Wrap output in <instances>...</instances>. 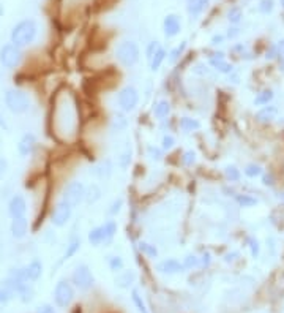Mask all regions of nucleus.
Instances as JSON below:
<instances>
[{"label":"nucleus","mask_w":284,"mask_h":313,"mask_svg":"<svg viewBox=\"0 0 284 313\" xmlns=\"http://www.w3.org/2000/svg\"><path fill=\"white\" fill-rule=\"evenodd\" d=\"M38 35V24L33 19H22L17 22L10 32V43L17 48H27L32 44Z\"/></svg>","instance_id":"nucleus-1"},{"label":"nucleus","mask_w":284,"mask_h":313,"mask_svg":"<svg viewBox=\"0 0 284 313\" xmlns=\"http://www.w3.org/2000/svg\"><path fill=\"white\" fill-rule=\"evenodd\" d=\"M3 103L5 108L14 116H22L25 113H29L30 109V97L25 94L24 90L17 89V87H10L5 90L3 94Z\"/></svg>","instance_id":"nucleus-2"},{"label":"nucleus","mask_w":284,"mask_h":313,"mask_svg":"<svg viewBox=\"0 0 284 313\" xmlns=\"http://www.w3.org/2000/svg\"><path fill=\"white\" fill-rule=\"evenodd\" d=\"M115 57L125 68L136 67L137 62L141 59L139 44L133 40H125L122 43H118L117 49H115Z\"/></svg>","instance_id":"nucleus-3"},{"label":"nucleus","mask_w":284,"mask_h":313,"mask_svg":"<svg viewBox=\"0 0 284 313\" xmlns=\"http://www.w3.org/2000/svg\"><path fill=\"white\" fill-rule=\"evenodd\" d=\"M86 188L87 187L81 180H71V182L67 183L65 188H63L59 199L63 201V202H67L70 207L76 209L86 199Z\"/></svg>","instance_id":"nucleus-4"},{"label":"nucleus","mask_w":284,"mask_h":313,"mask_svg":"<svg viewBox=\"0 0 284 313\" xmlns=\"http://www.w3.org/2000/svg\"><path fill=\"white\" fill-rule=\"evenodd\" d=\"M139 101H141V94L134 86H125L118 90V94H117L118 109L125 114L133 113L134 109L139 106Z\"/></svg>","instance_id":"nucleus-5"},{"label":"nucleus","mask_w":284,"mask_h":313,"mask_svg":"<svg viewBox=\"0 0 284 313\" xmlns=\"http://www.w3.org/2000/svg\"><path fill=\"white\" fill-rule=\"evenodd\" d=\"M75 294H76L75 285L68 280H59L52 291L54 304H56V307L59 309H67L70 307L73 299H75Z\"/></svg>","instance_id":"nucleus-6"},{"label":"nucleus","mask_w":284,"mask_h":313,"mask_svg":"<svg viewBox=\"0 0 284 313\" xmlns=\"http://www.w3.org/2000/svg\"><path fill=\"white\" fill-rule=\"evenodd\" d=\"M24 52L13 43H5L0 48V65L6 70H16L22 63Z\"/></svg>","instance_id":"nucleus-7"},{"label":"nucleus","mask_w":284,"mask_h":313,"mask_svg":"<svg viewBox=\"0 0 284 313\" xmlns=\"http://www.w3.org/2000/svg\"><path fill=\"white\" fill-rule=\"evenodd\" d=\"M71 283L75 285V288L79 291H89L94 288L95 277L86 263H81L75 268V271L71 274Z\"/></svg>","instance_id":"nucleus-8"},{"label":"nucleus","mask_w":284,"mask_h":313,"mask_svg":"<svg viewBox=\"0 0 284 313\" xmlns=\"http://www.w3.org/2000/svg\"><path fill=\"white\" fill-rule=\"evenodd\" d=\"M73 207H70L67 202L63 201H57L56 206L52 207V212H51V223L56 226V228H63L70 223V220L73 217Z\"/></svg>","instance_id":"nucleus-9"},{"label":"nucleus","mask_w":284,"mask_h":313,"mask_svg":"<svg viewBox=\"0 0 284 313\" xmlns=\"http://www.w3.org/2000/svg\"><path fill=\"white\" fill-rule=\"evenodd\" d=\"M155 269L163 275H177V274L185 272L183 263H180L179 260H176V258H166V260L158 261L155 264Z\"/></svg>","instance_id":"nucleus-10"},{"label":"nucleus","mask_w":284,"mask_h":313,"mask_svg":"<svg viewBox=\"0 0 284 313\" xmlns=\"http://www.w3.org/2000/svg\"><path fill=\"white\" fill-rule=\"evenodd\" d=\"M8 215H10V218H19V217H25L27 214V201L22 195H19V193H16V195H13L10 198V201H8Z\"/></svg>","instance_id":"nucleus-11"},{"label":"nucleus","mask_w":284,"mask_h":313,"mask_svg":"<svg viewBox=\"0 0 284 313\" xmlns=\"http://www.w3.org/2000/svg\"><path fill=\"white\" fill-rule=\"evenodd\" d=\"M36 144H38L36 136L33 133L27 132L19 138V141H17V154H19L21 158H27V156L33 154Z\"/></svg>","instance_id":"nucleus-12"},{"label":"nucleus","mask_w":284,"mask_h":313,"mask_svg":"<svg viewBox=\"0 0 284 313\" xmlns=\"http://www.w3.org/2000/svg\"><path fill=\"white\" fill-rule=\"evenodd\" d=\"M182 30V21L177 14H166L163 19V33L166 38H174V36H177Z\"/></svg>","instance_id":"nucleus-13"},{"label":"nucleus","mask_w":284,"mask_h":313,"mask_svg":"<svg viewBox=\"0 0 284 313\" xmlns=\"http://www.w3.org/2000/svg\"><path fill=\"white\" fill-rule=\"evenodd\" d=\"M22 274H24V280L29 283L38 282L40 277L43 275V263L40 260H32L29 264L22 266Z\"/></svg>","instance_id":"nucleus-14"},{"label":"nucleus","mask_w":284,"mask_h":313,"mask_svg":"<svg viewBox=\"0 0 284 313\" xmlns=\"http://www.w3.org/2000/svg\"><path fill=\"white\" fill-rule=\"evenodd\" d=\"M10 233L14 239H17V241L24 239L27 236V233H29V220H27V217L11 218Z\"/></svg>","instance_id":"nucleus-15"},{"label":"nucleus","mask_w":284,"mask_h":313,"mask_svg":"<svg viewBox=\"0 0 284 313\" xmlns=\"http://www.w3.org/2000/svg\"><path fill=\"white\" fill-rule=\"evenodd\" d=\"M114 171V166H112V161L111 160H101L99 163H96L94 168H92V174L96 177V179H101V180H106L111 177V174Z\"/></svg>","instance_id":"nucleus-16"},{"label":"nucleus","mask_w":284,"mask_h":313,"mask_svg":"<svg viewBox=\"0 0 284 313\" xmlns=\"http://www.w3.org/2000/svg\"><path fill=\"white\" fill-rule=\"evenodd\" d=\"M280 113V109L277 105H267V106H262L258 113H256V121L261 122V124H270L273 119H277Z\"/></svg>","instance_id":"nucleus-17"},{"label":"nucleus","mask_w":284,"mask_h":313,"mask_svg":"<svg viewBox=\"0 0 284 313\" xmlns=\"http://www.w3.org/2000/svg\"><path fill=\"white\" fill-rule=\"evenodd\" d=\"M134 282H136V272L130 269H123L122 272H118L117 277L114 279L115 287H118L120 290H128L130 287H133Z\"/></svg>","instance_id":"nucleus-18"},{"label":"nucleus","mask_w":284,"mask_h":313,"mask_svg":"<svg viewBox=\"0 0 284 313\" xmlns=\"http://www.w3.org/2000/svg\"><path fill=\"white\" fill-rule=\"evenodd\" d=\"M171 101L163 98V100H158L157 103L153 105L152 108V113H153V117L157 119V121H164L166 117H169L171 114Z\"/></svg>","instance_id":"nucleus-19"},{"label":"nucleus","mask_w":284,"mask_h":313,"mask_svg":"<svg viewBox=\"0 0 284 313\" xmlns=\"http://www.w3.org/2000/svg\"><path fill=\"white\" fill-rule=\"evenodd\" d=\"M117 222L112 218H107L106 222L103 223V233H104V239H103V245L104 247H109L115 239V234H117Z\"/></svg>","instance_id":"nucleus-20"},{"label":"nucleus","mask_w":284,"mask_h":313,"mask_svg":"<svg viewBox=\"0 0 284 313\" xmlns=\"http://www.w3.org/2000/svg\"><path fill=\"white\" fill-rule=\"evenodd\" d=\"M208 3H210V0H187V10H188L189 16L196 19L197 16H200L205 11Z\"/></svg>","instance_id":"nucleus-21"},{"label":"nucleus","mask_w":284,"mask_h":313,"mask_svg":"<svg viewBox=\"0 0 284 313\" xmlns=\"http://www.w3.org/2000/svg\"><path fill=\"white\" fill-rule=\"evenodd\" d=\"M82 247V241L79 236H71L70 241L67 244V248L65 252H63V256H62V261H67V260H71L73 256H75Z\"/></svg>","instance_id":"nucleus-22"},{"label":"nucleus","mask_w":284,"mask_h":313,"mask_svg":"<svg viewBox=\"0 0 284 313\" xmlns=\"http://www.w3.org/2000/svg\"><path fill=\"white\" fill-rule=\"evenodd\" d=\"M103 196V191L101 188H99L98 183H90V185L86 188V202L89 206H94L95 202H98L99 199H101Z\"/></svg>","instance_id":"nucleus-23"},{"label":"nucleus","mask_w":284,"mask_h":313,"mask_svg":"<svg viewBox=\"0 0 284 313\" xmlns=\"http://www.w3.org/2000/svg\"><path fill=\"white\" fill-rule=\"evenodd\" d=\"M179 127L182 132L185 133H193V132H197L200 130V127H202V124H200L197 119L194 117H182L179 121Z\"/></svg>","instance_id":"nucleus-24"},{"label":"nucleus","mask_w":284,"mask_h":313,"mask_svg":"<svg viewBox=\"0 0 284 313\" xmlns=\"http://www.w3.org/2000/svg\"><path fill=\"white\" fill-rule=\"evenodd\" d=\"M103 239H104V233H103V225H98L95 228H92L87 233V241L92 247H99L103 245Z\"/></svg>","instance_id":"nucleus-25"},{"label":"nucleus","mask_w":284,"mask_h":313,"mask_svg":"<svg viewBox=\"0 0 284 313\" xmlns=\"http://www.w3.org/2000/svg\"><path fill=\"white\" fill-rule=\"evenodd\" d=\"M166 59H168V51H166V48H163V46H161V48L157 52H155V56L149 60V68H150V71H158Z\"/></svg>","instance_id":"nucleus-26"},{"label":"nucleus","mask_w":284,"mask_h":313,"mask_svg":"<svg viewBox=\"0 0 284 313\" xmlns=\"http://www.w3.org/2000/svg\"><path fill=\"white\" fill-rule=\"evenodd\" d=\"M188 48V43L187 41H182L180 44H177L176 48H172L169 52H168V62L171 65H176L177 62H180V59L183 57V54H185Z\"/></svg>","instance_id":"nucleus-27"},{"label":"nucleus","mask_w":284,"mask_h":313,"mask_svg":"<svg viewBox=\"0 0 284 313\" xmlns=\"http://www.w3.org/2000/svg\"><path fill=\"white\" fill-rule=\"evenodd\" d=\"M137 248H139V252L147 256L149 260H158L160 252H158V248H157V245H155V244L139 241V242H137Z\"/></svg>","instance_id":"nucleus-28"},{"label":"nucleus","mask_w":284,"mask_h":313,"mask_svg":"<svg viewBox=\"0 0 284 313\" xmlns=\"http://www.w3.org/2000/svg\"><path fill=\"white\" fill-rule=\"evenodd\" d=\"M130 122H128L126 119V114L125 113H115L112 117H111V128L114 132H125Z\"/></svg>","instance_id":"nucleus-29"},{"label":"nucleus","mask_w":284,"mask_h":313,"mask_svg":"<svg viewBox=\"0 0 284 313\" xmlns=\"http://www.w3.org/2000/svg\"><path fill=\"white\" fill-rule=\"evenodd\" d=\"M275 98V92L272 90V89H264V90H261L258 95L254 97V100H253V105L254 106H267V105H270L272 103V100Z\"/></svg>","instance_id":"nucleus-30"},{"label":"nucleus","mask_w":284,"mask_h":313,"mask_svg":"<svg viewBox=\"0 0 284 313\" xmlns=\"http://www.w3.org/2000/svg\"><path fill=\"white\" fill-rule=\"evenodd\" d=\"M234 199L240 207H254V206H258V202H259L258 198L253 195H248V193H237Z\"/></svg>","instance_id":"nucleus-31"},{"label":"nucleus","mask_w":284,"mask_h":313,"mask_svg":"<svg viewBox=\"0 0 284 313\" xmlns=\"http://www.w3.org/2000/svg\"><path fill=\"white\" fill-rule=\"evenodd\" d=\"M208 63L215 71L223 73V75H231V73L234 71V65L232 63H229L226 59H223V60H208Z\"/></svg>","instance_id":"nucleus-32"},{"label":"nucleus","mask_w":284,"mask_h":313,"mask_svg":"<svg viewBox=\"0 0 284 313\" xmlns=\"http://www.w3.org/2000/svg\"><path fill=\"white\" fill-rule=\"evenodd\" d=\"M107 266H109V269H111V272L118 274V272H122L125 269V261H123V258L120 255H109L107 256Z\"/></svg>","instance_id":"nucleus-33"},{"label":"nucleus","mask_w":284,"mask_h":313,"mask_svg":"<svg viewBox=\"0 0 284 313\" xmlns=\"http://www.w3.org/2000/svg\"><path fill=\"white\" fill-rule=\"evenodd\" d=\"M224 177L229 183H235V182H240L242 179V172L240 169L235 166V164H227L224 168Z\"/></svg>","instance_id":"nucleus-34"},{"label":"nucleus","mask_w":284,"mask_h":313,"mask_svg":"<svg viewBox=\"0 0 284 313\" xmlns=\"http://www.w3.org/2000/svg\"><path fill=\"white\" fill-rule=\"evenodd\" d=\"M243 174L248 179H256V177H261L264 174V168L261 166V164H258V163H250V164H246V166H245Z\"/></svg>","instance_id":"nucleus-35"},{"label":"nucleus","mask_w":284,"mask_h":313,"mask_svg":"<svg viewBox=\"0 0 284 313\" xmlns=\"http://www.w3.org/2000/svg\"><path fill=\"white\" fill-rule=\"evenodd\" d=\"M130 163H131V146L128 144L125 149L120 152V155H118V158H117V164L120 166L122 169H126L128 166H130Z\"/></svg>","instance_id":"nucleus-36"},{"label":"nucleus","mask_w":284,"mask_h":313,"mask_svg":"<svg viewBox=\"0 0 284 313\" xmlns=\"http://www.w3.org/2000/svg\"><path fill=\"white\" fill-rule=\"evenodd\" d=\"M183 268L185 271H193V269H197L200 268V261H199V256L194 255V253H188L185 258H183Z\"/></svg>","instance_id":"nucleus-37"},{"label":"nucleus","mask_w":284,"mask_h":313,"mask_svg":"<svg viewBox=\"0 0 284 313\" xmlns=\"http://www.w3.org/2000/svg\"><path fill=\"white\" fill-rule=\"evenodd\" d=\"M131 301H133L134 307L137 309V312H139V313H150L149 309H147V306H145L142 296H141V293L137 291V290H133L131 291Z\"/></svg>","instance_id":"nucleus-38"},{"label":"nucleus","mask_w":284,"mask_h":313,"mask_svg":"<svg viewBox=\"0 0 284 313\" xmlns=\"http://www.w3.org/2000/svg\"><path fill=\"white\" fill-rule=\"evenodd\" d=\"M243 19V11H242V8L240 6H232L231 10L227 11V21L237 25V24H240Z\"/></svg>","instance_id":"nucleus-39"},{"label":"nucleus","mask_w":284,"mask_h":313,"mask_svg":"<svg viewBox=\"0 0 284 313\" xmlns=\"http://www.w3.org/2000/svg\"><path fill=\"white\" fill-rule=\"evenodd\" d=\"M123 202H125V201H123L122 196L114 198L112 202H111V204H109V207H107V215H109V217H117L118 214H120L122 207H123Z\"/></svg>","instance_id":"nucleus-40"},{"label":"nucleus","mask_w":284,"mask_h":313,"mask_svg":"<svg viewBox=\"0 0 284 313\" xmlns=\"http://www.w3.org/2000/svg\"><path fill=\"white\" fill-rule=\"evenodd\" d=\"M147 156L152 161H161L164 158V151L158 146H147Z\"/></svg>","instance_id":"nucleus-41"},{"label":"nucleus","mask_w":284,"mask_h":313,"mask_svg":"<svg viewBox=\"0 0 284 313\" xmlns=\"http://www.w3.org/2000/svg\"><path fill=\"white\" fill-rule=\"evenodd\" d=\"M176 144H177V140H176V136H174V135H171V133L163 135V138H161V149L164 152L172 151L174 147H176Z\"/></svg>","instance_id":"nucleus-42"},{"label":"nucleus","mask_w":284,"mask_h":313,"mask_svg":"<svg viewBox=\"0 0 284 313\" xmlns=\"http://www.w3.org/2000/svg\"><path fill=\"white\" fill-rule=\"evenodd\" d=\"M246 244H248L250 247V252H251V256L254 258H258L259 253H261V244H259V239L258 237H254V236H248V239H246Z\"/></svg>","instance_id":"nucleus-43"},{"label":"nucleus","mask_w":284,"mask_h":313,"mask_svg":"<svg viewBox=\"0 0 284 313\" xmlns=\"http://www.w3.org/2000/svg\"><path fill=\"white\" fill-rule=\"evenodd\" d=\"M182 163H183V166H187V168H191L193 164L196 163V152L194 151H185L182 155Z\"/></svg>","instance_id":"nucleus-44"},{"label":"nucleus","mask_w":284,"mask_h":313,"mask_svg":"<svg viewBox=\"0 0 284 313\" xmlns=\"http://www.w3.org/2000/svg\"><path fill=\"white\" fill-rule=\"evenodd\" d=\"M160 48H161V43L157 41V40H153V41L147 43V48H145V59H147V62L155 56V52H157Z\"/></svg>","instance_id":"nucleus-45"},{"label":"nucleus","mask_w":284,"mask_h":313,"mask_svg":"<svg viewBox=\"0 0 284 313\" xmlns=\"http://www.w3.org/2000/svg\"><path fill=\"white\" fill-rule=\"evenodd\" d=\"M258 8H259V11L262 14H270L273 11V8H275V0H261Z\"/></svg>","instance_id":"nucleus-46"},{"label":"nucleus","mask_w":284,"mask_h":313,"mask_svg":"<svg viewBox=\"0 0 284 313\" xmlns=\"http://www.w3.org/2000/svg\"><path fill=\"white\" fill-rule=\"evenodd\" d=\"M191 71H193L194 75H199V76H210L212 75V70H210L205 63H197V65H194L193 68H191Z\"/></svg>","instance_id":"nucleus-47"},{"label":"nucleus","mask_w":284,"mask_h":313,"mask_svg":"<svg viewBox=\"0 0 284 313\" xmlns=\"http://www.w3.org/2000/svg\"><path fill=\"white\" fill-rule=\"evenodd\" d=\"M199 261H200V268H210V264H212V253L210 252H204L202 255L199 256Z\"/></svg>","instance_id":"nucleus-48"},{"label":"nucleus","mask_w":284,"mask_h":313,"mask_svg":"<svg viewBox=\"0 0 284 313\" xmlns=\"http://www.w3.org/2000/svg\"><path fill=\"white\" fill-rule=\"evenodd\" d=\"M262 185H265V187H273L275 185L273 172H264L262 174Z\"/></svg>","instance_id":"nucleus-49"},{"label":"nucleus","mask_w":284,"mask_h":313,"mask_svg":"<svg viewBox=\"0 0 284 313\" xmlns=\"http://www.w3.org/2000/svg\"><path fill=\"white\" fill-rule=\"evenodd\" d=\"M277 57H280L278 49H277V44H272L270 48L267 49V52H265V59H267V60H273V59H277Z\"/></svg>","instance_id":"nucleus-50"},{"label":"nucleus","mask_w":284,"mask_h":313,"mask_svg":"<svg viewBox=\"0 0 284 313\" xmlns=\"http://www.w3.org/2000/svg\"><path fill=\"white\" fill-rule=\"evenodd\" d=\"M36 313H57V310L54 309L52 304H41V306L36 309Z\"/></svg>","instance_id":"nucleus-51"},{"label":"nucleus","mask_w":284,"mask_h":313,"mask_svg":"<svg viewBox=\"0 0 284 313\" xmlns=\"http://www.w3.org/2000/svg\"><path fill=\"white\" fill-rule=\"evenodd\" d=\"M240 258V253L237 252V250H232V252H229V253H226L224 255V263H234V261H237Z\"/></svg>","instance_id":"nucleus-52"},{"label":"nucleus","mask_w":284,"mask_h":313,"mask_svg":"<svg viewBox=\"0 0 284 313\" xmlns=\"http://www.w3.org/2000/svg\"><path fill=\"white\" fill-rule=\"evenodd\" d=\"M6 172H8V161L5 156L0 155V179H3L6 176Z\"/></svg>","instance_id":"nucleus-53"},{"label":"nucleus","mask_w":284,"mask_h":313,"mask_svg":"<svg viewBox=\"0 0 284 313\" xmlns=\"http://www.w3.org/2000/svg\"><path fill=\"white\" fill-rule=\"evenodd\" d=\"M226 40V36L224 35H213L212 36V46H218V44H223V41Z\"/></svg>","instance_id":"nucleus-54"},{"label":"nucleus","mask_w":284,"mask_h":313,"mask_svg":"<svg viewBox=\"0 0 284 313\" xmlns=\"http://www.w3.org/2000/svg\"><path fill=\"white\" fill-rule=\"evenodd\" d=\"M227 81H229V82H232V84H239V82H240V76H239V73L232 71L231 75H227Z\"/></svg>","instance_id":"nucleus-55"},{"label":"nucleus","mask_w":284,"mask_h":313,"mask_svg":"<svg viewBox=\"0 0 284 313\" xmlns=\"http://www.w3.org/2000/svg\"><path fill=\"white\" fill-rule=\"evenodd\" d=\"M239 33H240V30L237 29V27H234V29H229V32H227V35H226V38L234 40L235 36H239Z\"/></svg>","instance_id":"nucleus-56"},{"label":"nucleus","mask_w":284,"mask_h":313,"mask_svg":"<svg viewBox=\"0 0 284 313\" xmlns=\"http://www.w3.org/2000/svg\"><path fill=\"white\" fill-rule=\"evenodd\" d=\"M275 44H277V49H278L280 57H281V56H284V38H283V40H280L278 43H275Z\"/></svg>","instance_id":"nucleus-57"},{"label":"nucleus","mask_w":284,"mask_h":313,"mask_svg":"<svg viewBox=\"0 0 284 313\" xmlns=\"http://www.w3.org/2000/svg\"><path fill=\"white\" fill-rule=\"evenodd\" d=\"M6 125H5V121H3V117H2V114H0V130H2V128H5Z\"/></svg>","instance_id":"nucleus-58"},{"label":"nucleus","mask_w":284,"mask_h":313,"mask_svg":"<svg viewBox=\"0 0 284 313\" xmlns=\"http://www.w3.org/2000/svg\"><path fill=\"white\" fill-rule=\"evenodd\" d=\"M3 13H5V10H3V6H2V5H0V17H2V16H3Z\"/></svg>","instance_id":"nucleus-59"},{"label":"nucleus","mask_w":284,"mask_h":313,"mask_svg":"<svg viewBox=\"0 0 284 313\" xmlns=\"http://www.w3.org/2000/svg\"><path fill=\"white\" fill-rule=\"evenodd\" d=\"M281 6L284 8V0H281Z\"/></svg>","instance_id":"nucleus-60"}]
</instances>
